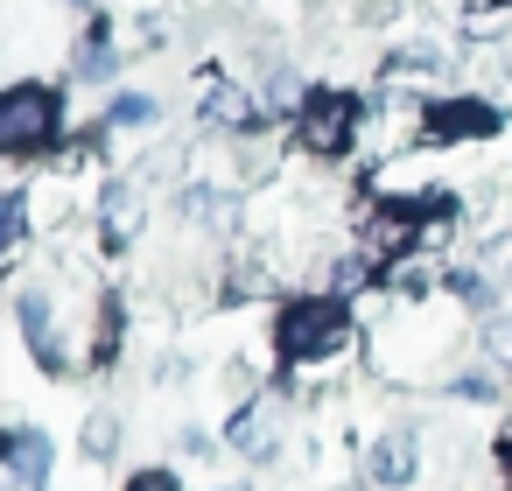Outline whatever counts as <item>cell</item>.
<instances>
[{
	"instance_id": "obj_1",
	"label": "cell",
	"mask_w": 512,
	"mask_h": 491,
	"mask_svg": "<svg viewBox=\"0 0 512 491\" xmlns=\"http://www.w3.org/2000/svg\"><path fill=\"white\" fill-rule=\"evenodd\" d=\"M344 337H351V316H344L337 295H295V302H281L274 351H281L288 365H323V358L344 351Z\"/></svg>"
},
{
	"instance_id": "obj_2",
	"label": "cell",
	"mask_w": 512,
	"mask_h": 491,
	"mask_svg": "<svg viewBox=\"0 0 512 491\" xmlns=\"http://www.w3.org/2000/svg\"><path fill=\"white\" fill-rule=\"evenodd\" d=\"M57 127H64V99L50 92V85H15L8 99H0V148L8 155H36V148H50L57 141Z\"/></svg>"
},
{
	"instance_id": "obj_3",
	"label": "cell",
	"mask_w": 512,
	"mask_h": 491,
	"mask_svg": "<svg viewBox=\"0 0 512 491\" xmlns=\"http://www.w3.org/2000/svg\"><path fill=\"white\" fill-rule=\"evenodd\" d=\"M295 141H302L309 155H344V148L358 141V99L316 85V92L295 106Z\"/></svg>"
},
{
	"instance_id": "obj_4",
	"label": "cell",
	"mask_w": 512,
	"mask_h": 491,
	"mask_svg": "<svg viewBox=\"0 0 512 491\" xmlns=\"http://www.w3.org/2000/svg\"><path fill=\"white\" fill-rule=\"evenodd\" d=\"M484 134H498V106L484 99H435L421 113V141H484Z\"/></svg>"
},
{
	"instance_id": "obj_5",
	"label": "cell",
	"mask_w": 512,
	"mask_h": 491,
	"mask_svg": "<svg viewBox=\"0 0 512 491\" xmlns=\"http://www.w3.org/2000/svg\"><path fill=\"white\" fill-rule=\"evenodd\" d=\"M15 323H22V337H29V351H36L43 372H71V351H64V337H57V323H50V295L22 288V295H15Z\"/></svg>"
},
{
	"instance_id": "obj_6",
	"label": "cell",
	"mask_w": 512,
	"mask_h": 491,
	"mask_svg": "<svg viewBox=\"0 0 512 491\" xmlns=\"http://www.w3.org/2000/svg\"><path fill=\"white\" fill-rule=\"evenodd\" d=\"M50 463H57V449H50V435H43V428H15V435H8V470H15V491H43Z\"/></svg>"
},
{
	"instance_id": "obj_7",
	"label": "cell",
	"mask_w": 512,
	"mask_h": 491,
	"mask_svg": "<svg viewBox=\"0 0 512 491\" xmlns=\"http://www.w3.org/2000/svg\"><path fill=\"white\" fill-rule=\"evenodd\" d=\"M365 470H372V484H407V477H414V435H407V428L379 435L372 456H365Z\"/></svg>"
},
{
	"instance_id": "obj_8",
	"label": "cell",
	"mask_w": 512,
	"mask_h": 491,
	"mask_svg": "<svg viewBox=\"0 0 512 491\" xmlns=\"http://www.w3.org/2000/svg\"><path fill=\"white\" fill-rule=\"evenodd\" d=\"M281 414H288V407H274V400L246 407V414L232 421V449H246V456H267V449H274V435H281Z\"/></svg>"
},
{
	"instance_id": "obj_9",
	"label": "cell",
	"mask_w": 512,
	"mask_h": 491,
	"mask_svg": "<svg viewBox=\"0 0 512 491\" xmlns=\"http://www.w3.org/2000/svg\"><path fill=\"white\" fill-rule=\"evenodd\" d=\"M134 232H141V197H134V183H113L106 190V239L127 246Z\"/></svg>"
},
{
	"instance_id": "obj_10",
	"label": "cell",
	"mask_w": 512,
	"mask_h": 491,
	"mask_svg": "<svg viewBox=\"0 0 512 491\" xmlns=\"http://www.w3.org/2000/svg\"><path fill=\"white\" fill-rule=\"evenodd\" d=\"M204 120H211V127H253V106H246L232 85H218V92L204 99Z\"/></svg>"
},
{
	"instance_id": "obj_11",
	"label": "cell",
	"mask_w": 512,
	"mask_h": 491,
	"mask_svg": "<svg viewBox=\"0 0 512 491\" xmlns=\"http://www.w3.org/2000/svg\"><path fill=\"white\" fill-rule=\"evenodd\" d=\"M106 120H113V127H148V120H155V99H141V92H120Z\"/></svg>"
},
{
	"instance_id": "obj_12",
	"label": "cell",
	"mask_w": 512,
	"mask_h": 491,
	"mask_svg": "<svg viewBox=\"0 0 512 491\" xmlns=\"http://www.w3.org/2000/svg\"><path fill=\"white\" fill-rule=\"evenodd\" d=\"M113 442H120V421L113 414H92L85 421V456H113Z\"/></svg>"
},
{
	"instance_id": "obj_13",
	"label": "cell",
	"mask_w": 512,
	"mask_h": 491,
	"mask_svg": "<svg viewBox=\"0 0 512 491\" xmlns=\"http://www.w3.org/2000/svg\"><path fill=\"white\" fill-rule=\"evenodd\" d=\"M267 99H274V106H302L309 92H302V78H295V71H274V78H267Z\"/></svg>"
},
{
	"instance_id": "obj_14",
	"label": "cell",
	"mask_w": 512,
	"mask_h": 491,
	"mask_svg": "<svg viewBox=\"0 0 512 491\" xmlns=\"http://www.w3.org/2000/svg\"><path fill=\"white\" fill-rule=\"evenodd\" d=\"M127 491H183V484H176V470H162V463H155V470H134V477H127Z\"/></svg>"
},
{
	"instance_id": "obj_15",
	"label": "cell",
	"mask_w": 512,
	"mask_h": 491,
	"mask_svg": "<svg viewBox=\"0 0 512 491\" xmlns=\"http://www.w3.org/2000/svg\"><path fill=\"white\" fill-rule=\"evenodd\" d=\"M484 8H512V0H484Z\"/></svg>"
},
{
	"instance_id": "obj_16",
	"label": "cell",
	"mask_w": 512,
	"mask_h": 491,
	"mask_svg": "<svg viewBox=\"0 0 512 491\" xmlns=\"http://www.w3.org/2000/svg\"><path fill=\"white\" fill-rule=\"evenodd\" d=\"M505 470H512V442H505Z\"/></svg>"
}]
</instances>
